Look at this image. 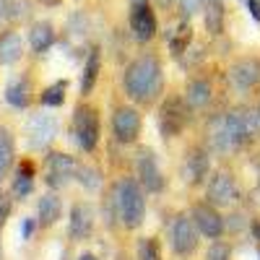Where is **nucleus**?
<instances>
[{"mask_svg":"<svg viewBox=\"0 0 260 260\" xmlns=\"http://www.w3.org/2000/svg\"><path fill=\"white\" fill-rule=\"evenodd\" d=\"M164 86V76H161V65L156 57L143 55L136 62L127 65L125 71V91L127 96L138 102V104H151L156 102V96L161 94Z\"/></svg>","mask_w":260,"mask_h":260,"instance_id":"f257e3e1","label":"nucleus"},{"mask_svg":"<svg viewBox=\"0 0 260 260\" xmlns=\"http://www.w3.org/2000/svg\"><path fill=\"white\" fill-rule=\"evenodd\" d=\"M115 208L127 229H138L146 219V198L136 180L122 177L115 185Z\"/></svg>","mask_w":260,"mask_h":260,"instance_id":"f03ea898","label":"nucleus"},{"mask_svg":"<svg viewBox=\"0 0 260 260\" xmlns=\"http://www.w3.org/2000/svg\"><path fill=\"white\" fill-rule=\"evenodd\" d=\"M224 125H226V133H229L234 148L252 143V141L257 138V130H260V127H257V115H255L252 110H245V107H237V110H232V112L226 115Z\"/></svg>","mask_w":260,"mask_h":260,"instance_id":"7ed1b4c3","label":"nucleus"},{"mask_svg":"<svg viewBox=\"0 0 260 260\" xmlns=\"http://www.w3.org/2000/svg\"><path fill=\"white\" fill-rule=\"evenodd\" d=\"M73 133L83 151H94L99 143V115L94 107H78L73 115Z\"/></svg>","mask_w":260,"mask_h":260,"instance_id":"20e7f679","label":"nucleus"},{"mask_svg":"<svg viewBox=\"0 0 260 260\" xmlns=\"http://www.w3.org/2000/svg\"><path fill=\"white\" fill-rule=\"evenodd\" d=\"M187 112L190 107H185L182 99L172 96L161 104V112H159V125H161V133L167 138H175L182 133V127L187 125Z\"/></svg>","mask_w":260,"mask_h":260,"instance_id":"39448f33","label":"nucleus"},{"mask_svg":"<svg viewBox=\"0 0 260 260\" xmlns=\"http://www.w3.org/2000/svg\"><path fill=\"white\" fill-rule=\"evenodd\" d=\"M76 172H78V164L73 161V156L60 154V151L47 156V185L50 187H65L76 177Z\"/></svg>","mask_w":260,"mask_h":260,"instance_id":"423d86ee","label":"nucleus"},{"mask_svg":"<svg viewBox=\"0 0 260 260\" xmlns=\"http://www.w3.org/2000/svg\"><path fill=\"white\" fill-rule=\"evenodd\" d=\"M26 136L31 148H47L57 136V120L52 115H34L26 125Z\"/></svg>","mask_w":260,"mask_h":260,"instance_id":"0eeeda50","label":"nucleus"},{"mask_svg":"<svg viewBox=\"0 0 260 260\" xmlns=\"http://www.w3.org/2000/svg\"><path fill=\"white\" fill-rule=\"evenodd\" d=\"M172 247L177 255H190L198 247V226L187 216H177L175 224H172Z\"/></svg>","mask_w":260,"mask_h":260,"instance_id":"6e6552de","label":"nucleus"},{"mask_svg":"<svg viewBox=\"0 0 260 260\" xmlns=\"http://www.w3.org/2000/svg\"><path fill=\"white\" fill-rule=\"evenodd\" d=\"M130 29L138 42H151L156 34V16L148 3L130 6Z\"/></svg>","mask_w":260,"mask_h":260,"instance_id":"1a4fd4ad","label":"nucleus"},{"mask_svg":"<svg viewBox=\"0 0 260 260\" xmlns=\"http://www.w3.org/2000/svg\"><path fill=\"white\" fill-rule=\"evenodd\" d=\"M112 127H115V138L120 143H133L141 133V115L133 107H120L112 117Z\"/></svg>","mask_w":260,"mask_h":260,"instance_id":"9d476101","label":"nucleus"},{"mask_svg":"<svg viewBox=\"0 0 260 260\" xmlns=\"http://www.w3.org/2000/svg\"><path fill=\"white\" fill-rule=\"evenodd\" d=\"M237 201V185L234 180L226 175V172H216L208 182V203L216 208H224L232 206Z\"/></svg>","mask_w":260,"mask_h":260,"instance_id":"9b49d317","label":"nucleus"},{"mask_svg":"<svg viewBox=\"0 0 260 260\" xmlns=\"http://www.w3.org/2000/svg\"><path fill=\"white\" fill-rule=\"evenodd\" d=\"M192 221L206 237H211V240H219V237L224 234V219L219 216L216 206H211V203H198L195 206L192 208Z\"/></svg>","mask_w":260,"mask_h":260,"instance_id":"f8f14e48","label":"nucleus"},{"mask_svg":"<svg viewBox=\"0 0 260 260\" xmlns=\"http://www.w3.org/2000/svg\"><path fill=\"white\" fill-rule=\"evenodd\" d=\"M136 167H138V177L143 182L146 190L151 192H159L164 187V177H161V169L156 164V156H154V151H141L138 159H136Z\"/></svg>","mask_w":260,"mask_h":260,"instance_id":"ddd939ff","label":"nucleus"},{"mask_svg":"<svg viewBox=\"0 0 260 260\" xmlns=\"http://www.w3.org/2000/svg\"><path fill=\"white\" fill-rule=\"evenodd\" d=\"M229 78H232V83L237 86V89H242V91L252 89V86L260 81V60H255V57L237 60V62L232 65Z\"/></svg>","mask_w":260,"mask_h":260,"instance_id":"4468645a","label":"nucleus"},{"mask_svg":"<svg viewBox=\"0 0 260 260\" xmlns=\"http://www.w3.org/2000/svg\"><path fill=\"white\" fill-rule=\"evenodd\" d=\"M94 229V211L86 203H76L71 208V237L73 240H86Z\"/></svg>","mask_w":260,"mask_h":260,"instance_id":"2eb2a0df","label":"nucleus"},{"mask_svg":"<svg viewBox=\"0 0 260 260\" xmlns=\"http://www.w3.org/2000/svg\"><path fill=\"white\" fill-rule=\"evenodd\" d=\"M206 177H208V156L201 148H192L185 161V180L190 185H201Z\"/></svg>","mask_w":260,"mask_h":260,"instance_id":"dca6fc26","label":"nucleus"},{"mask_svg":"<svg viewBox=\"0 0 260 260\" xmlns=\"http://www.w3.org/2000/svg\"><path fill=\"white\" fill-rule=\"evenodd\" d=\"M24 55V39L16 31H6L0 37V65H13Z\"/></svg>","mask_w":260,"mask_h":260,"instance_id":"f3484780","label":"nucleus"},{"mask_svg":"<svg viewBox=\"0 0 260 260\" xmlns=\"http://www.w3.org/2000/svg\"><path fill=\"white\" fill-rule=\"evenodd\" d=\"M52 42H55V29H52V24H47V21H39V24L31 26V31H29V45H31L34 52L50 50Z\"/></svg>","mask_w":260,"mask_h":260,"instance_id":"a211bd4d","label":"nucleus"},{"mask_svg":"<svg viewBox=\"0 0 260 260\" xmlns=\"http://www.w3.org/2000/svg\"><path fill=\"white\" fill-rule=\"evenodd\" d=\"M62 213V203L55 192H47L39 198V224L42 226H52Z\"/></svg>","mask_w":260,"mask_h":260,"instance_id":"6ab92c4d","label":"nucleus"},{"mask_svg":"<svg viewBox=\"0 0 260 260\" xmlns=\"http://www.w3.org/2000/svg\"><path fill=\"white\" fill-rule=\"evenodd\" d=\"M211 102V83L203 78H192L187 83V107L190 110H198Z\"/></svg>","mask_w":260,"mask_h":260,"instance_id":"aec40b11","label":"nucleus"},{"mask_svg":"<svg viewBox=\"0 0 260 260\" xmlns=\"http://www.w3.org/2000/svg\"><path fill=\"white\" fill-rule=\"evenodd\" d=\"M29 99H31V83H29L26 78L13 81L8 89H6V102H8L11 107H18V110H24V107L29 104Z\"/></svg>","mask_w":260,"mask_h":260,"instance_id":"412c9836","label":"nucleus"},{"mask_svg":"<svg viewBox=\"0 0 260 260\" xmlns=\"http://www.w3.org/2000/svg\"><path fill=\"white\" fill-rule=\"evenodd\" d=\"M16 148H13V138L8 133V127H0V180L8 175V169L13 164Z\"/></svg>","mask_w":260,"mask_h":260,"instance_id":"4be33fe9","label":"nucleus"},{"mask_svg":"<svg viewBox=\"0 0 260 260\" xmlns=\"http://www.w3.org/2000/svg\"><path fill=\"white\" fill-rule=\"evenodd\" d=\"M99 50H91L89 60H86V68H83V78H81V94H89L96 83V76H99Z\"/></svg>","mask_w":260,"mask_h":260,"instance_id":"5701e85b","label":"nucleus"},{"mask_svg":"<svg viewBox=\"0 0 260 260\" xmlns=\"http://www.w3.org/2000/svg\"><path fill=\"white\" fill-rule=\"evenodd\" d=\"M206 26L211 34H221L224 29V8L219 0H211L208 8H206Z\"/></svg>","mask_w":260,"mask_h":260,"instance_id":"b1692460","label":"nucleus"},{"mask_svg":"<svg viewBox=\"0 0 260 260\" xmlns=\"http://www.w3.org/2000/svg\"><path fill=\"white\" fill-rule=\"evenodd\" d=\"M65 89H68V83H65V81H57V83L47 86V89L42 91V104H45V107H60L65 102Z\"/></svg>","mask_w":260,"mask_h":260,"instance_id":"393cba45","label":"nucleus"},{"mask_svg":"<svg viewBox=\"0 0 260 260\" xmlns=\"http://www.w3.org/2000/svg\"><path fill=\"white\" fill-rule=\"evenodd\" d=\"M31 187H34V182H31V167L24 164L21 172H18V177H16V182H13V195H16V198H26V195L31 192Z\"/></svg>","mask_w":260,"mask_h":260,"instance_id":"a878e982","label":"nucleus"},{"mask_svg":"<svg viewBox=\"0 0 260 260\" xmlns=\"http://www.w3.org/2000/svg\"><path fill=\"white\" fill-rule=\"evenodd\" d=\"M190 39H192V34H190V26H187V24H182V26H180L175 34L169 37V47H172V52H175V55H182Z\"/></svg>","mask_w":260,"mask_h":260,"instance_id":"bb28decb","label":"nucleus"},{"mask_svg":"<svg viewBox=\"0 0 260 260\" xmlns=\"http://www.w3.org/2000/svg\"><path fill=\"white\" fill-rule=\"evenodd\" d=\"M138 257H141V260H161L159 242L154 240V237H146V240H141V245H138Z\"/></svg>","mask_w":260,"mask_h":260,"instance_id":"cd10ccee","label":"nucleus"},{"mask_svg":"<svg viewBox=\"0 0 260 260\" xmlns=\"http://www.w3.org/2000/svg\"><path fill=\"white\" fill-rule=\"evenodd\" d=\"M78 180H81V185H86L89 190H96L99 187V175H96V169H89V167H78Z\"/></svg>","mask_w":260,"mask_h":260,"instance_id":"c85d7f7f","label":"nucleus"},{"mask_svg":"<svg viewBox=\"0 0 260 260\" xmlns=\"http://www.w3.org/2000/svg\"><path fill=\"white\" fill-rule=\"evenodd\" d=\"M229 245H224V242H213L211 245V250H208V260H229Z\"/></svg>","mask_w":260,"mask_h":260,"instance_id":"c756f323","label":"nucleus"},{"mask_svg":"<svg viewBox=\"0 0 260 260\" xmlns=\"http://www.w3.org/2000/svg\"><path fill=\"white\" fill-rule=\"evenodd\" d=\"M203 3H206V0H180V11H182L185 18H190L192 13H198L203 8Z\"/></svg>","mask_w":260,"mask_h":260,"instance_id":"7c9ffc66","label":"nucleus"},{"mask_svg":"<svg viewBox=\"0 0 260 260\" xmlns=\"http://www.w3.org/2000/svg\"><path fill=\"white\" fill-rule=\"evenodd\" d=\"M8 213H11V201L6 198V195H0V226L6 224V219H8Z\"/></svg>","mask_w":260,"mask_h":260,"instance_id":"2f4dec72","label":"nucleus"},{"mask_svg":"<svg viewBox=\"0 0 260 260\" xmlns=\"http://www.w3.org/2000/svg\"><path fill=\"white\" fill-rule=\"evenodd\" d=\"M8 16H11V13H8V0H0V26L6 24Z\"/></svg>","mask_w":260,"mask_h":260,"instance_id":"473e14b6","label":"nucleus"},{"mask_svg":"<svg viewBox=\"0 0 260 260\" xmlns=\"http://www.w3.org/2000/svg\"><path fill=\"white\" fill-rule=\"evenodd\" d=\"M250 13L255 21H260V0H250Z\"/></svg>","mask_w":260,"mask_h":260,"instance_id":"72a5a7b5","label":"nucleus"},{"mask_svg":"<svg viewBox=\"0 0 260 260\" xmlns=\"http://www.w3.org/2000/svg\"><path fill=\"white\" fill-rule=\"evenodd\" d=\"M21 232H24V237H31V232H34V221L26 219V221H24V229H21Z\"/></svg>","mask_w":260,"mask_h":260,"instance_id":"f704fd0d","label":"nucleus"},{"mask_svg":"<svg viewBox=\"0 0 260 260\" xmlns=\"http://www.w3.org/2000/svg\"><path fill=\"white\" fill-rule=\"evenodd\" d=\"M172 3H175V0H159V6H161V8H169Z\"/></svg>","mask_w":260,"mask_h":260,"instance_id":"c9c22d12","label":"nucleus"},{"mask_svg":"<svg viewBox=\"0 0 260 260\" xmlns=\"http://www.w3.org/2000/svg\"><path fill=\"white\" fill-rule=\"evenodd\" d=\"M78 260H96V257H94V255H89V252H86V255H81Z\"/></svg>","mask_w":260,"mask_h":260,"instance_id":"e433bc0d","label":"nucleus"},{"mask_svg":"<svg viewBox=\"0 0 260 260\" xmlns=\"http://www.w3.org/2000/svg\"><path fill=\"white\" fill-rule=\"evenodd\" d=\"M252 232H255V234L260 237V224H252Z\"/></svg>","mask_w":260,"mask_h":260,"instance_id":"4c0bfd02","label":"nucleus"},{"mask_svg":"<svg viewBox=\"0 0 260 260\" xmlns=\"http://www.w3.org/2000/svg\"><path fill=\"white\" fill-rule=\"evenodd\" d=\"M138 3H148V0H130V6H138Z\"/></svg>","mask_w":260,"mask_h":260,"instance_id":"58836bf2","label":"nucleus"},{"mask_svg":"<svg viewBox=\"0 0 260 260\" xmlns=\"http://www.w3.org/2000/svg\"><path fill=\"white\" fill-rule=\"evenodd\" d=\"M45 3H50V6H52V3H57V0H45Z\"/></svg>","mask_w":260,"mask_h":260,"instance_id":"ea45409f","label":"nucleus"},{"mask_svg":"<svg viewBox=\"0 0 260 260\" xmlns=\"http://www.w3.org/2000/svg\"><path fill=\"white\" fill-rule=\"evenodd\" d=\"M257 117H260V107H257Z\"/></svg>","mask_w":260,"mask_h":260,"instance_id":"a19ab883","label":"nucleus"},{"mask_svg":"<svg viewBox=\"0 0 260 260\" xmlns=\"http://www.w3.org/2000/svg\"><path fill=\"white\" fill-rule=\"evenodd\" d=\"M0 260H3V255H0Z\"/></svg>","mask_w":260,"mask_h":260,"instance_id":"79ce46f5","label":"nucleus"}]
</instances>
